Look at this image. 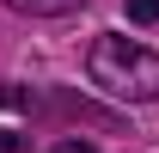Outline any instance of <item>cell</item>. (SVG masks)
<instances>
[{
	"instance_id": "1",
	"label": "cell",
	"mask_w": 159,
	"mask_h": 153,
	"mask_svg": "<svg viewBox=\"0 0 159 153\" xmlns=\"http://www.w3.org/2000/svg\"><path fill=\"white\" fill-rule=\"evenodd\" d=\"M86 74H92V86H104L122 104H153L159 98V55L147 43H135V37H116V31L92 43Z\"/></svg>"
},
{
	"instance_id": "2",
	"label": "cell",
	"mask_w": 159,
	"mask_h": 153,
	"mask_svg": "<svg viewBox=\"0 0 159 153\" xmlns=\"http://www.w3.org/2000/svg\"><path fill=\"white\" fill-rule=\"evenodd\" d=\"M12 12H25V19H61V12H80L86 0H6Z\"/></svg>"
},
{
	"instance_id": "3",
	"label": "cell",
	"mask_w": 159,
	"mask_h": 153,
	"mask_svg": "<svg viewBox=\"0 0 159 153\" xmlns=\"http://www.w3.org/2000/svg\"><path fill=\"white\" fill-rule=\"evenodd\" d=\"M129 19H135V25H153L159 19V0H129Z\"/></svg>"
},
{
	"instance_id": "4",
	"label": "cell",
	"mask_w": 159,
	"mask_h": 153,
	"mask_svg": "<svg viewBox=\"0 0 159 153\" xmlns=\"http://www.w3.org/2000/svg\"><path fill=\"white\" fill-rule=\"evenodd\" d=\"M0 153H31V141H25L19 129H0Z\"/></svg>"
},
{
	"instance_id": "5",
	"label": "cell",
	"mask_w": 159,
	"mask_h": 153,
	"mask_svg": "<svg viewBox=\"0 0 159 153\" xmlns=\"http://www.w3.org/2000/svg\"><path fill=\"white\" fill-rule=\"evenodd\" d=\"M49 153H98V147H92V141H55Z\"/></svg>"
}]
</instances>
